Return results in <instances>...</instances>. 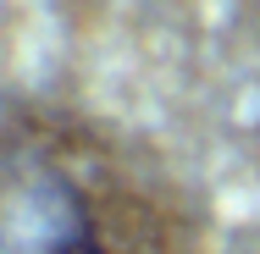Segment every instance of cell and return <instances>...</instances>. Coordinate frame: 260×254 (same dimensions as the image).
Listing matches in <instances>:
<instances>
[{"label":"cell","mask_w":260,"mask_h":254,"mask_svg":"<svg viewBox=\"0 0 260 254\" xmlns=\"http://www.w3.org/2000/svg\"><path fill=\"white\" fill-rule=\"evenodd\" d=\"M0 254H183L160 166L67 100L0 111Z\"/></svg>","instance_id":"cell-1"}]
</instances>
